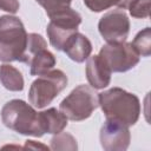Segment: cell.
Instances as JSON below:
<instances>
[{"mask_svg": "<svg viewBox=\"0 0 151 151\" xmlns=\"http://www.w3.org/2000/svg\"><path fill=\"white\" fill-rule=\"evenodd\" d=\"M98 105L106 119H116L127 126L134 125L140 114L138 97L120 87H112L98 93Z\"/></svg>", "mask_w": 151, "mask_h": 151, "instance_id": "6da1fadb", "label": "cell"}, {"mask_svg": "<svg viewBox=\"0 0 151 151\" xmlns=\"http://www.w3.org/2000/svg\"><path fill=\"white\" fill-rule=\"evenodd\" d=\"M100 145L106 151H125L131 142L129 126L116 119H106L99 133Z\"/></svg>", "mask_w": 151, "mask_h": 151, "instance_id": "9c48e42d", "label": "cell"}, {"mask_svg": "<svg viewBox=\"0 0 151 151\" xmlns=\"http://www.w3.org/2000/svg\"><path fill=\"white\" fill-rule=\"evenodd\" d=\"M63 51L71 60L76 63H84L91 55L92 44L86 35L77 31L66 39Z\"/></svg>", "mask_w": 151, "mask_h": 151, "instance_id": "8fae6325", "label": "cell"}, {"mask_svg": "<svg viewBox=\"0 0 151 151\" xmlns=\"http://www.w3.org/2000/svg\"><path fill=\"white\" fill-rule=\"evenodd\" d=\"M47 48V42L46 40L38 33H29L27 35V44H26V50L24 53V57L21 59V63L27 64L28 60L33 54H35L38 51Z\"/></svg>", "mask_w": 151, "mask_h": 151, "instance_id": "e0dca14e", "label": "cell"}, {"mask_svg": "<svg viewBox=\"0 0 151 151\" xmlns=\"http://www.w3.org/2000/svg\"><path fill=\"white\" fill-rule=\"evenodd\" d=\"M120 0H84L85 6L92 12H103L113 6H118Z\"/></svg>", "mask_w": 151, "mask_h": 151, "instance_id": "ffe728a7", "label": "cell"}, {"mask_svg": "<svg viewBox=\"0 0 151 151\" xmlns=\"http://www.w3.org/2000/svg\"><path fill=\"white\" fill-rule=\"evenodd\" d=\"M107 65L111 72L120 73L133 68L139 63V55L131 42H107L98 54Z\"/></svg>", "mask_w": 151, "mask_h": 151, "instance_id": "52a82bcc", "label": "cell"}, {"mask_svg": "<svg viewBox=\"0 0 151 151\" xmlns=\"http://www.w3.org/2000/svg\"><path fill=\"white\" fill-rule=\"evenodd\" d=\"M86 78L88 84L97 90L105 88L110 85L112 72L99 55H90L86 59Z\"/></svg>", "mask_w": 151, "mask_h": 151, "instance_id": "30bf717a", "label": "cell"}, {"mask_svg": "<svg viewBox=\"0 0 151 151\" xmlns=\"http://www.w3.org/2000/svg\"><path fill=\"white\" fill-rule=\"evenodd\" d=\"M127 9L132 18L145 19L150 15V0H133Z\"/></svg>", "mask_w": 151, "mask_h": 151, "instance_id": "ac0fdd59", "label": "cell"}, {"mask_svg": "<svg viewBox=\"0 0 151 151\" xmlns=\"http://www.w3.org/2000/svg\"><path fill=\"white\" fill-rule=\"evenodd\" d=\"M132 47L136 50L139 57H149L151 54V29L145 27L137 33L133 41L131 42Z\"/></svg>", "mask_w": 151, "mask_h": 151, "instance_id": "9a60e30c", "label": "cell"}, {"mask_svg": "<svg viewBox=\"0 0 151 151\" xmlns=\"http://www.w3.org/2000/svg\"><path fill=\"white\" fill-rule=\"evenodd\" d=\"M46 12L47 17L52 15L53 13L71 7L72 0H35Z\"/></svg>", "mask_w": 151, "mask_h": 151, "instance_id": "d6986e66", "label": "cell"}, {"mask_svg": "<svg viewBox=\"0 0 151 151\" xmlns=\"http://www.w3.org/2000/svg\"><path fill=\"white\" fill-rule=\"evenodd\" d=\"M0 81L5 88L13 92L24 90V77L21 72L9 64H2L0 66Z\"/></svg>", "mask_w": 151, "mask_h": 151, "instance_id": "5bb4252c", "label": "cell"}, {"mask_svg": "<svg viewBox=\"0 0 151 151\" xmlns=\"http://www.w3.org/2000/svg\"><path fill=\"white\" fill-rule=\"evenodd\" d=\"M38 113H39V120H40V125L44 134L45 133L57 134L64 131V129L67 126L68 119L65 117V114L60 110L51 107Z\"/></svg>", "mask_w": 151, "mask_h": 151, "instance_id": "7c38bea8", "label": "cell"}, {"mask_svg": "<svg viewBox=\"0 0 151 151\" xmlns=\"http://www.w3.org/2000/svg\"><path fill=\"white\" fill-rule=\"evenodd\" d=\"M1 120L6 127L22 136H44L39 113L33 106L21 99H12L4 105L1 110Z\"/></svg>", "mask_w": 151, "mask_h": 151, "instance_id": "7a4b0ae2", "label": "cell"}, {"mask_svg": "<svg viewBox=\"0 0 151 151\" xmlns=\"http://www.w3.org/2000/svg\"><path fill=\"white\" fill-rule=\"evenodd\" d=\"M55 63L54 54L47 48H42L31 57L27 65L29 66V73L32 76H40L52 70Z\"/></svg>", "mask_w": 151, "mask_h": 151, "instance_id": "4fadbf2b", "label": "cell"}, {"mask_svg": "<svg viewBox=\"0 0 151 151\" xmlns=\"http://www.w3.org/2000/svg\"><path fill=\"white\" fill-rule=\"evenodd\" d=\"M25 149H42V150H48L50 147L46 146V145H44V144L37 143L35 140H26Z\"/></svg>", "mask_w": 151, "mask_h": 151, "instance_id": "7402d4cb", "label": "cell"}, {"mask_svg": "<svg viewBox=\"0 0 151 151\" xmlns=\"http://www.w3.org/2000/svg\"><path fill=\"white\" fill-rule=\"evenodd\" d=\"M27 32L18 17H0V61H20L24 57Z\"/></svg>", "mask_w": 151, "mask_h": 151, "instance_id": "3957f363", "label": "cell"}, {"mask_svg": "<svg viewBox=\"0 0 151 151\" xmlns=\"http://www.w3.org/2000/svg\"><path fill=\"white\" fill-rule=\"evenodd\" d=\"M67 86V76L61 70H50L38 76L28 91V101L33 107L44 109Z\"/></svg>", "mask_w": 151, "mask_h": 151, "instance_id": "277c9868", "label": "cell"}, {"mask_svg": "<svg viewBox=\"0 0 151 151\" xmlns=\"http://www.w3.org/2000/svg\"><path fill=\"white\" fill-rule=\"evenodd\" d=\"M98 94L87 85H79L63 99L59 110L68 120L81 122L91 117L98 107Z\"/></svg>", "mask_w": 151, "mask_h": 151, "instance_id": "5b68a950", "label": "cell"}, {"mask_svg": "<svg viewBox=\"0 0 151 151\" xmlns=\"http://www.w3.org/2000/svg\"><path fill=\"white\" fill-rule=\"evenodd\" d=\"M51 150L59 151V150H68V151H76L78 149L77 139L68 132H59L54 134V137L51 139Z\"/></svg>", "mask_w": 151, "mask_h": 151, "instance_id": "2e32d148", "label": "cell"}, {"mask_svg": "<svg viewBox=\"0 0 151 151\" xmlns=\"http://www.w3.org/2000/svg\"><path fill=\"white\" fill-rule=\"evenodd\" d=\"M19 0H0V9L11 14H15L19 11Z\"/></svg>", "mask_w": 151, "mask_h": 151, "instance_id": "44dd1931", "label": "cell"}, {"mask_svg": "<svg viewBox=\"0 0 151 151\" xmlns=\"http://www.w3.org/2000/svg\"><path fill=\"white\" fill-rule=\"evenodd\" d=\"M50 22L46 28V33L50 44L58 51H63L66 39L78 31L81 24V15L71 7L58 11L48 17Z\"/></svg>", "mask_w": 151, "mask_h": 151, "instance_id": "8992f818", "label": "cell"}, {"mask_svg": "<svg viewBox=\"0 0 151 151\" xmlns=\"http://www.w3.org/2000/svg\"><path fill=\"white\" fill-rule=\"evenodd\" d=\"M98 29L106 42L125 41L130 32V20L124 9H113L105 13L99 22Z\"/></svg>", "mask_w": 151, "mask_h": 151, "instance_id": "ba28073f", "label": "cell"}]
</instances>
